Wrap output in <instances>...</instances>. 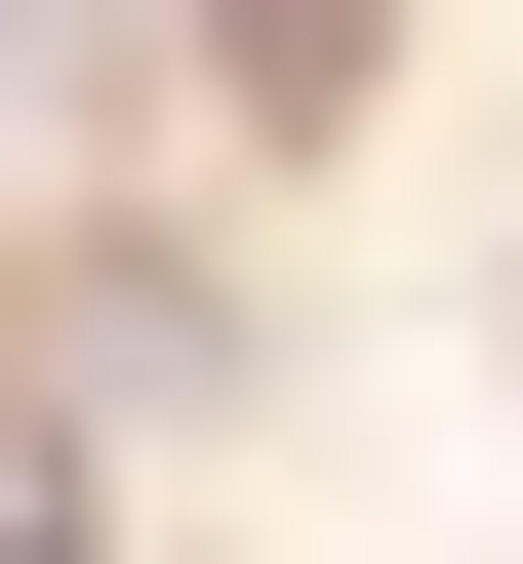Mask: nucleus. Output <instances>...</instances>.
Returning <instances> with one entry per match:
<instances>
[{
    "label": "nucleus",
    "mask_w": 523,
    "mask_h": 564,
    "mask_svg": "<svg viewBox=\"0 0 523 564\" xmlns=\"http://www.w3.org/2000/svg\"><path fill=\"white\" fill-rule=\"evenodd\" d=\"M0 564H81V484H41V444H0Z\"/></svg>",
    "instance_id": "nucleus-2"
},
{
    "label": "nucleus",
    "mask_w": 523,
    "mask_h": 564,
    "mask_svg": "<svg viewBox=\"0 0 523 564\" xmlns=\"http://www.w3.org/2000/svg\"><path fill=\"white\" fill-rule=\"evenodd\" d=\"M362 41H403V0H201V82H242V121H362Z\"/></svg>",
    "instance_id": "nucleus-1"
}]
</instances>
